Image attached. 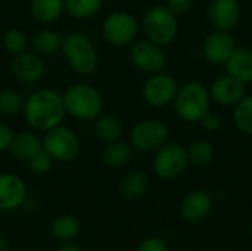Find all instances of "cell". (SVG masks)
Listing matches in <instances>:
<instances>
[{"label": "cell", "mask_w": 252, "mask_h": 251, "mask_svg": "<svg viewBox=\"0 0 252 251\" xmlns=\"http://www.w3.org/2000/svg\"><path fill=\"white\" fill-rule=\"evenodd\" d=\"M66 114L63 98L56 90L41 89L34 92L24 104V115L27 123L40 132H47L61 126Z\"/></svg>", "instance_id": "cell-1"}, {"label": "cell", "mask_w": 252, "mask_h": 251, "mask_svg": "<svg viewBox=\"0 0 252 251\" xmlns=\"http://www.w3.org/2000/svg\"><path fill=\"white\" fill-rule=\"evenodd\" d=\"M174 111L186 123H196L210 109V90L198 80L183 84L174 98Z\"/></svg>", "instance_id": "cell-2"}, {"label": "cell", "mask_w": 252, "mask_h": 251, "mask_svg": "<svg viewBox=\"0 0 252 251\" xmlns=\"http://www.w3.org/2000/svg\"><path fill=\"white\" fill-rule=\"evenodd\" d=\"M68 114L78 120H96L103 108L100 92L89 84H74L62 95Z\"/></svg>", "instance_id": "cell-3"}, {"label": "cell", "mask_w": 252, "mask_h": 251, "mask_svg": "<svg viewBox=\"0 0 252 251\" xmlns=\"http://www.w3.org/2000/svg\"><path fill=\"white\" fill-rule=\"evenodd\" d=\"M62 53L69 67L81 75H90L96 71L99 58L93 43L81 33H71L62 38Z\"/></svg>", "instance_id": "cell-4"}, {"label": "cell", "mask_w": 252, "mask_h": 251, "mask_svg": "<svg viewBox=\"0 0 252 251\" xmlns=\"http://www.w3.org/2000/svg\"><path fill=\"white\" fill-rule=\"evenodd\" d=\"M143 31L148 40L168 46L177 36V18L167 6H154L143 16Z\"/></svg>", "instance_id": "cell-5"}, {"label": "cell", "mask_w": 252, "mask_h": 251, "mask_svg": "<svg viewBox=\"0 0 252 251\" xmlns=\"http://www.w3.org/2000/svg\"><path fill=\"white\" fill-rule=\"evenodd\" d=\"M43 149L53 161L68 163L77 158L80 152V141L77 135L63 126H56L46 132L41 141Z\"/></svg>", "instance_id": "cell-6"}, {"label": "cell", "mask_w": 252, "mask_h": 251, "mask_svg": "<svg viewBox=\"0 0 252 251\" xmlns=\"http://www.w3.org/2000/svg\"><path fill=\"white\" fill-rule=\"evenodd\" d=\"M188 164V151L182 145L165 143L155 154L154 172L162 180H173L183 175Z\"/></svg>", "instance_id": "cell-7"}, {"label": "cell", "mask_w": 252, "mask_h": 251, "mask_svg": "<svg viewBox=\"0 0 252 251\" xmlns=\"http://www.w3.org/2000/svg\"><path fill=\"white\" fill-rule=\"evenodd\" d=\"M168 139V129L159 120H143L130 132V143L142 152L158 151Z\"/></svg>", "instance_id": "cell-8"}, {"label": "cell", "mask_w": 252, "mask_h": 251, "mask_svg": "<svg viewBox=\"0 0 252 251\" xmlns=\"http://www.w3.org/2000/svg\"><path fill=\"white\" fill-rule=\"evenodd\" d=\"M139 33V24L136 18L128 12L111 13L102 27L105 40L115 46H124L131 43Z\"/></svg>", "instance_id": "cell-9"}, {"label": "cell", "mask_w": 252, "mask_h": 251, "mask_svg": "<svg viewBox=\"0 0 252 251\" xmlns=\"http://www.w3.org/2000/svg\"><path fill=\"white\" fill-rule=\"evenodd\" d=\"M130 59L136 68L148 74L161 72L167 62L162 47L151 40L134 43L130 49Z\"/></svg>", "instance_id": "cell-10"}, {"label": "cell", "mask_w": 252, "mask_h": 251, "mask_svg": "<svg viewBox=\"0 0 252 251\" xmlns=\"http://www.w3.org/2000/svg\"><path fill=\"white\" fill-rule=\"evenodd\" d=\"M179 87L174 77L164 72L151 74L143 86V98L152 107H165L176 98Z\"/></svg>", "instance_id": "cell-11"}, {"label": "cell", "mask_w": 252, "mask_h": 251, "mask_svg": "<svg viewBox=\"0 0 252 251\" xmlns=\"http://www.w3.org/2000/svg\"><path fill=\"white\" fill-rule=\"evenodd\" d=\"M236 49H238L236 41L229 31L216 30L205 38L202 46V53L210 64L224 65Z\"/></svg>", "instance_id": "cell-12"}, {"label": "cell", "mask_w": 252, "mask_h": 251, "mask_svg": "<svg viewBox=\"0 0 252 251\" xmlns=\"http://www.w3.org/2000/svg\"><path fill=\"white\" fill-rule=\"evenodd\" d=\"M213 198L202 189L190 191L180 204V216L188 223H201L213 212Z\"/></svg>", "instance_id": "cell-13"}, {"label": "cell", "mask_w": 252, "mask_h": 251, "mask_svg": "<svg viewBox=\"0 0 252 251\" xmlns=\"http://www.w3.org/2000/svg\"><path fill=\"white\" fill-rule=\"evenodd\" d=\"M207 16L214 30L229 31L239 21L241 4L238 0H211Z\"/></svg>", "instance_id": "cell-14"}, {"label": "cell", "mask_w": 252, "mask_h": 251, "mask_svg": "<svg viewBox=\"0 0 252 251\" xmlns=\"http://www.w3.org/2000/svg\"><path fill=\"white\" fill-rule=\"evenodd\" d=\"M27 198L25 182L13 173L0 175V212L19 209Z\"/></svg>", "instance_id": "cell-15"}, {"label": "cell", "mask_w": 252, "mask_h": 251, "mask_svg": "<svg viewBox=\"0 0 252 251\" xmlns=\"http://www.w3.org/2000/svg\"><path fill=\"white\" fill-rule=\"evenodd\" d=\"M44 62L40 55L34 52H22L13 56L10 64L12 74L24 83H35L44 75Z\"/></svg>", "instance_id": "cell-16"}, {"label": "cell", "mask_w": 252, "mask_h": 251, "mask_svg": "<svg viewBox=\"0 0 252 251\" xmlns=\"http://www.w3.org/2000/svg\"><path fill=\"white\" fill-rule=\"evenodd\" d=\"M210 96L220 105H236L245 96V83L229 74L223 75L211 84Z\"/></svg>", "instance_id": "cell-17"}, {"label": "cell", "mask_w": 252, "mask_h": 251, "mask_svg": "<svg viewBox=\"0 0 252 251\" xmlns=\"http://www.w3.org/2000/svg\"><path fill=\"white\" fill-rule=\"evenodd\" d=\"M41 148H43L41 141L35 133H32V132H21V133L13 136L12 143L9 146V152L16 160L28 161Z\"/></svg>", "instance_id": "cell-18"}, {"label": "cell", "mask_w": 252, "mask_h": 251, "mask_svg": "<svg viewBox=\"0 0 252 251\" xmlns=\"http://www.w3.org/2000/svg\"><path fill=\"white\" fill-rule=\"evenodd\" d=\"M224 67L229 75L242 83H252V52L250 49H236Z\"/></svg>", "instance_id": "cell-19"}, {"label": "cell", "mask_w": 252, "mask_h": 251, "mask_svg": "<svg viewBox=\"0 0 252 251\" xmlns=\"http://www.w3.org/2000/svg\"><path fill=\"white\" fill-rule=\"evenodd\" d=\"M80 231H81L80 220L71 215H62V216L55 217L49 226L50 237L58 243L74 241L78 237Z\"/></svg>", "instance_id": "cell-20"}, {"label": "cell", "mask_w": 252, "mask_h": 251, "mask_svg": "<svg viewBox=\"0 0 252 251\" xmlns=\"http://www.w3.org/2000/svg\"><path fill=\"white\" fill-rule=\"evenodd\" d=\"M131 157H133V146L121 141L109 142L102 152L103 163L111 169L126 167L131 161Z\"/></svg>", "instance_id": "cell-21"}, {"label": "cell", "mask_w": 252, "mask_h": 251, "mask_svg": "<svg viewBox=\"0 0 252 251\" xmlns=\"http://www.w3.org/2000/svg\"><path fill=\"white\" fill-rule=\"evenodd\" d=\"M148 176L140 170L128 172L120 182V192L127 200H137L148 191Z\"/></svg>", "instance_id": "cell-22"}, {"label": "cell", "mask_w": 252, "mask_h": 251, "mask_svg": "<svg viewBox=\"0 0 252 251\" xmlns=\"http://www.w3.org/2000/svg\"><path fill=\"white\" fill-rule=\"evenodd\" d=\"M65 10L63 0H32L31 15L38 22H53Z\"/></svg>", "instance_id": "cell-23"}, {"label": "cell", "mask_w": 252, "mask_h": 251, "mask_svg": "<svg viewBox=\"0 0 252 251\" xmlns=\"http://www.w3.org/2000/svg\"><path fill=\"white\" fill-rule=\"evenodd\" d=\"M30 44L34 53L37 55H52L61 47L62 37L59 36V33L53 30H43V31H38L31 38Z\"/></svg>", "instance_id": "cell-24"}, {"label": "cell", "mask_w": 252, "mask_h": 251, "mask_svg": "<svg viewBox=\"0 0 252 251\" xmlns=\"http://www.w3.org/2000/svg\"><path fill=\"white\" fill-rule=\"evenodd\" d=\"M94 133L103 142H115L123 135V126L120 120L114 115H102L96 118Z\"/></svg>", "instance_id": "cell-25"}, {"label": "cell", "mask_w": 252, "mask_h": 251, "mask_svg": "<svg viewBox=\"0 0 252 251\" xmlns=\"http://www.w3.org/2000/svg\"><path fill=\"white\" fill-rule=\"evenodd\" d=\"M103 0H63L65 10L78 19H86L93 16L102 7Z\"/></svg>", "instance_id": "cell-26"}, {"label": "cell", "mask_w": 252, "mask_h": 251, "mask_svg": "<svg viewBox=\"0 0 252 251\" xmlns=\"http://www.w3.org/2000/svg\"><path fill=\"white\" fill-rule=\"evenodd\" d=\"M233 120L241 132L252 136V96H244L236 104Z\"/></svg>", "instance_id": "cell-27"}, {"label": "cell", "mask_w": 252, "mask_h": 251, "mask_svg": "<svg viewBox=\"0 0 252 251\" xmlns=\"http://www.w3.org/2000/svg\"><path fill=\"white\" fill-rule=\"evenodd\" d=\"M186 151H188L189 163L198 167L210 164L214 158V146L208 141H196Z\"/></svg>", "instance_id": "cell-28"}, {"label": "cell", "mask_w": 252, "mask_h": 251, "mask_svg": "<svg viewBox=\"0 0 252 251\" xmlns=\"http://www.w3.org/2000/svg\"><path fill=\"white\" fill-rule=\"evenodd\" d=\"M24 109V99L16 90L4 89L0 90V114L1 115H15Z\"/></svg>", "instance_id": "cell-29"}, {"label": "cell", "mask_w": 252, "mask_h": 251, "mask_svg": "<svg viewBox=\"0 0 252 251\" xmlns=\"http://www.w3.org/2000/svg\"><path fill=\"white\" fill-rule=\"evenodd\" d=\"M3 44H4V49L7 53L10 55H19L25 50L27 47V36L21 31V30H16V28H12L9 30L4 37H3Z\"/></svg>", "instance_id": "cell-30"}, {"label": "cell", "mask_w": 252, "mask_h": 251, "mask_svg": "<svg viewBox=\"0 0 252 251\" xmlns=\"http://www.w3.org/2000/svg\"><path fill=\"white\" fill-rule=\"evenodd\" d=\"M52 163H53V160L50 158V155L43 148L27 161L30 172L34 173V175H44V173H47L50 170V167H52Z\"/></svg>", "instance_id": "cell-31"}, {"label": "cell", "mask_w": 252, "mask_h": 251, "mask_svg": "<svg viewBox=\"0 0 252 251\" xmlns=\"http://www.w3.org/2000/svg\"><path fill=\"white\" fill-rule=\"evenodd\" d=\"M136 251H168V247L159 237H146L139 243Z\"/></svg>", "instance_id": "cell-32"}, {"label": "cell", "mask_w": 252, "mask_h": 251, "mask_svg": "<svg viewBox=\"0 0 252 251\" xmlns=\"http://www.w3.org/2000/svg\"><path fill=\"white\" fill-rule=\"evenodd\" d=\"M199 123H201L202 129H205L207 132H216V130H219V129L221 127V117H220L217 112L208 109V111L201 117Z\"/></svg>", "instance_id": "cell-33"}, {"label": "cell", "mask_w": 252, "mask_h": 251, "mask_svg": "<svg viewBox=\"0 0 252 251\" xmlns=\"http://www.w3.org/2000/svg\"><path fill=\"white\" fill-rule=\"evenodd\" d=\"M167 7L174 15H185L193 7V0H167Z\"/></svg>", "instance_id": "cell-34"}, {"label": "cell", "mask_w": 252, "mask_h": 251, "mask_svg": "<svg viewBox=\"0 0 252 251\" xmlns=\"http://www.w3.org/2000/svg\"><path fill=\"white\" fill-rule=\"evenodd\" d=\"M13 132L10 127H7L6 124H0V151H7L12 139H13Z\"/></svg>", "instance_id": "cell-35"}, {"label": "cell", "mask_w": 252, "mask_h": 251, "mask_svg": "<svg viewBox=\"0 0 252 251\" xmlns=\"http://www.w3.org/2000/svg\"><path fill=\"white\" fill-rule=\"evenodd\" d=\"M55 251H83V249L78 244L72 243V241H63L56 247Z\"/></svg>", "instance_id": "cell-36"}, {"label": "cell", "mask_w": 252, "mask_h": 251, "mask_svg": "<svg viewBox=\"0 0 252 251\" xmlns=\"http://www.w3.org/2000/svg\"><path fill=\"white\" fill-rule=\"evenodd\" d=\"M0 251H10V246H9V241L0 235Z\"/></svg>", "instance_id": "cell-37"}, {"label": "cell", "mask_w": 252, "mask_h": 251, "mask_svg": "<svg viewBox=\"0 0 252 251\" xmlns=\"http://www.w3.org/2000/svg\"><path fill=\"white\" fill-rule=\"evenodd\" d=\"M22 251H34V250H22Z\"/></svg>", "instance_id": "cell-38"}]
</instances>
